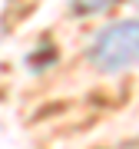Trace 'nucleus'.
<instances>
[{
	"label": "nucleus",
	"instance_id": "obj_1",
	"mask_svg": "<svg viewBox=\"0 0 139 149\" xmlns=\"http://www.w3.org/2000/svg\"><path fill=\"white\" fill-rule=\"evenodd\" d=\"M90 63L99 73H119L139 63V20L113 23L90 43Z\"/></svg>",
	"mask_w": 139,
	"mask_h": 149
},
{
	"label": "nucleus",
	"instance_id": "obj_2",
	"mask_svg": "<svg viewBox=\"0 0 139 149\" xmlns=\"http://www.w3.org/2000/svg\"><path fill=\"white\" fill-rule=\"evenodd\" d=\"M113 3H119V0H73V10L76 13H99V10H109Z\"/></svg>",
	"mask_w": 139,
	"mask_h": 149
},
{
	"label": "nucleus",
	"instance_id": "obj_3",
	"mask_svg": "<svg viewBox=\"0 0 139 149\" xmlns=\"http://www.w3.org/2000/svg\"><path fill=\"white\" fill-rule=\"evenodd\" d=\"M116 149H139V139H136V143H123V146H116Z\"/></svg>",
	"mask_w": 139,
	"mask_h": 149
}]
</instances>
